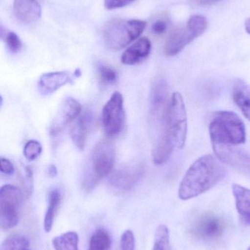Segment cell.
<instances>
[{"instance_id": "cell-16", "label": "cell", "mask_w": 250, "mask_h": 250, "mask_svg": "<svg viewBox=\"0 0 250 250\" xmlns=\"http://www.w3.org/2000/svg\"><path fill=\"white\" fill-rule=\"evenodd\" d=\"M151 51V41L144 37L138 40L123 53L121 56L122 63L127 65L138 64L149 56Z\"/></svg>"}, {"instance_id": "cell-10", "label": "cell", "mask_w": 250, "mask_h": 250, "mask_svg": "<svg viewBox=\"0 0 250 250\" xmlns=\"http://www.w3.org/2000/svg\"><path fill=\"white\" fill-rule=\"evenodd\" d=\"M216 157L242 173L250 174V154L239 146L212 144Z\"/></svg>"}, {"instance_id": "cell-5", "label": "cell", "mask_w": 250, "mask_h": 250, "mask_svg": "<svg viewBox=\"0 0 250 250\" xmlns=\"http://www.w3.org/2000/svg\"><path fill=\"white\" fill-rule=\"evenodd\" d=\"M146 22L138 19H114L106 23L103 38L109 48L118 51L136 41L145 30Z\"/></svg>"}, {"instance_id": "cell-32", "label": "cell", "mask_w": 250, "mask_h": 250, "mask_svg": "<svg viewBox=\"0 0 250 250\" xmlns=\"http://www.w3.org/2000/svg\"><path fill=\"white\" fill-rule=\"evenodd\" d=\"M222 0H193L195 4L199 6H211Z\"/></svg>"}, {"instance_id": "cell-3", "label": "cell", "mask_w": 250, "mask_h": 250, "mask_svg": "<svg viewBox=\"0 0 250 250\" xmlns=\"http://www.w3.org/2000/svg\"><path fill=\"white\" fill-rule=\"evenodd\" d=\"M163 129L159 139L168 143L173 148H182L187 135V115L183 97L175 92L163 122Z\"/></svg>"}, {"instance_id": "cell-17", "label": "cell", "mask_w": 250, "mask_h": 250, "mask_svg": "<svg viewBox=\"0 0 250 250\" xmlns=\"http://www.w3.org/2000/svg\"><path fill=\"white\" fill-rule=\"evenodd\" d=\"M232 190L241 223L250 226V189L242 185H233Z\"/></svg>"}, {"instance_id": "cell-4", "label": "cell", "mask_w": 250, "mask_h": 250, "mask_svg": "<svg viewBox=\"0 0 250 250\" xmlns=\"http://www.w3.org/2000/svg\"><path fill=\"white\" fill-rule=\"evenodd\" d=\"M115 154V148L110 141H101L95 145L82 179V188L86 192L92 191L111 173Z\"/></svg>"}, {"instance_id": "cell-30", "label": "cell", "mask_w": 250, "mask_h": 250, "mask_svg": "<svg viewBox=\"0 0 250 250\" xmlns=\"http://www.w3.org/2000/svg\"><path fill=\"white\" fill-rule=\"evenodd\" d=\"M152 32L155 35H161L165 33L167 29V22L164 19H158L152 24Z\"/></svg>"}, {"instance_id": "cell-9", "label": "cell", "mask_w": 250, "mask_h": 250, "mask_svg": "<svg viewBox=\"0 0 250 250\" xmlns=\"http://www.w3.org/2000/svg\"><path fill=\"white\" fill-rule=\"evenodd\" d=\"M142 164L123 166L114 171L109 179L108 185L112 190L126 192L133 189L145 173Z\"/></svg>"}, {"instance_id": "cell-7", "label": "cell", "mask_w": 250, "mask_h": 250, "mask_svg": "<svg viewBox=\"0 0 250 250\" xmlns=\"http://www.w3.org/2000/svg\"><path fill=\"white\" fill-rule=\"evenodd\" d=\"M23 201L22 191L13 185H6L0 189V226L10 230L19 223Z\"/></svg>"}, {"instance_id": "cell-20", "label": "cell", "mask_w": 250, "mask_h": 250, "mask_svg": "<svg viewBox=\"0 0 250 250\" xmlns=\"http://www.w3.org/2000/svg\"><path fill=\"white\" fill-rule=\"evenodd\" d=\"M61 201V192L57 188L51 189L48 193V207L44 216V229L45 233H49L52 229L54 219L58 212Z\"/></svg>"}, {"instance_id": "cell-29", "label": "cell", "mask_w": 250, "mask_h": 250, "mask_svg": "<svg viewBox=\"0 0 250 250\" xmlns=\"http://www.w3.org/2000/svg\"><path fill=\"white\" fill-rule=\"evenodd\" d=\"M135 0H104V6L107 10H114L126 7Z\"/></svg>"}, {"instance_id": "cell-25", "label": "cell", "mask_w": 250, "mask_h": 250, "mask_svg": "<svg viewBox=\"0 0 250 250\" xmlns=\"http://www.w3.org/2000/svg\"><path fill=\"white\" fill-rule=\"evenodd\" d=\"M97 72L100 82L104 84H113L117 82V71L112 66L100 63L97 67Z\"/></svg>"}, {"instance_id": "cell-19", "label": "cell", "mask_w": 250, "mask_h": 250, "mask_svg": "<svg viewBox=\"0 0 250 250\" xmlns=\"http://www.w3.org/2000/svg\"><path fill=\"white\" fill-rule=\"evenodd\" d=\"M91 117L88 113L79 117L70 128L72 141L79 149L83 150L86 146L88 129L91 125Z\"/></svg>"}, {"instance_id": "cell-18", "label": "cell", "mask_w": 250, "mask_h": 250, "mask_svg": "<svg viewBox=\"0 0 250 250\" xmlns=\"http://www.w3.org/2000/svg\"><path fill=\"white\" fill-rule=\"evenodd\" d=\"M233 101L250 121V86L242 79H236L232 87Z\"/></svg>"}, {"instance_id": "cell-6", "label": "cell", "mask_w": 250, "mask_h": 250, "mask_svg": "<svg viewBox=\"0 0 250 250\" xmlns=\"http://www.w3.org/2000/svg\"><path fill=\"white\" fill-rule=\"evenodd\" d=\"M208 21L201 15H194L186 24L178 26L170 32L164 44V53L167 57L177 55L186 45L202 35L206 30Z\"/></svg>"}, {"instance_id": "cell-12", "label": "cell", "mask_w": 250, "mask_h": 250, "mask_svg": "<svg viewBox=\"0 0 250 250\" xmlns=\"http://www.w3.org/2000/svg\"><path fill=\"white\" fill-rule=\"evenodd\" d=\"M168 85L163 78H156L151 86V108L153 116L164 122L170 105Z\"/></svg>"}, {"instance_id": "cell-2", "label": "cell", "mask_w": 250, "mask_h": 250, "mask_svg": "<svg viewBox=\"0 0 250 250\" xmlns=\"http://www.w3.org/2000/svg\"><path fill=\"white\" fill-rule=\"evenodd\" d=\"M208 129L212 144L239 146L246 141L245 123L236 113L232 111L214 113Z\"/></svg>"}, {"instance_id": "cell-14", "label": "cell", "mask_w": 250, "mask_h": 250, "mask_svg": "<svg viewBox=\"0 0 250 250\" xmlns=\"http://www.w3.org/2000/svg\"><path fill=\"white\" fill-rule=\"evenodd\" d=\"M13 13L23 24H32L41 16V7L38 0H14Z\"/></svg>"}, {"instance_id": "cell-24", "label": "cell", "mask_w": 250, "mask_h": 250, "mask_svg": "<svg viewBox=\"0 0 250 250\" xmlns=\"http://www.w3.org/2000/svg\"><path fill=\"white\" fill-rule=\"evenodd\" d=\"M153 250H172L170 232L164 225H160L156 230Z\"/></svg>"}, {"instance_id": "cell-31", "label": "cell", "mask_w": 250, "mask_h": 250, "mask_svg": "<svg viewBox=\"0 0 250 250\" xmlns=\"http://www.w3.org/2000/svg\"><path fill=\"white\" fill-rule=\"evenodd\" d=\"M0 170L5 175H10L14 172V166L8 159L1 157L0 159Z\"/></svg>"}, {"instance_id": "cell-26", "label": "cell", "mask_w": 250, "mask_h": 250, "mask_svg": "<svg viewBox=\"0 0 250 250\" xmlns=\"http://www.w3.org/2000/svg\"><path fill=\"white\" fill-rule=\"evenodd\" d=\"M42 146L38 141L31 140L25 144L23 154L29 161L36 160L42 153Z\"/></svg>"}, {"instance_id": "cell-8", "label": "cell", "mask_w": 250, "mask_h": 250, "mask_svg": "<svg viewBox=\"0 0 250 250\" xmlns=\"http://www.w3.org/2000/svg\"><path fill=\"white\" fill-rule=\"evenodd\" d=\"M101 120L104 132L108 136H116L121 132L124 125L125 111L123 95L120 92H114L104 105Z\"/></svg>"}, {"instance_id": "cell-33", "label": "cell", "mask_w": 250, "mask_h": 250, "mask_svg": "<svg viewBox=\"0 0 250 250\" xmlns=\"http://www.w3.org/2000/svg\"><path fill=\"white\" fill-rule=\"evenodd\" d=\"M48 173L51 177H54L57 176V169L54 165H51L48 167Z\"/></svg>"}, {"instance_id": "cell-28", "label": "cell", "mask_w": 250, "mask_h": 250, "mask_svg": "<svg viewBox=\"0 0 250 250\" xmlns=\"http://www.w3.org/2000/svg\"><path fill=\"white\" fill-rule=\"evenodd\" d=\"M120 250H135V238L132 230H126L122 234Z\"/></svg>"}, {"instance_id": "cell-22", "label": "cell", "mask_w": 250, "mask_h": 250, "mask_svg": "<svg viewBox=\"0 0 250 250\" xmlns=\"http://www.w3.org/2000/svg\"><path fill=\"white\" fill-rule=\"evenodd\" d=\"M111 242L110 233L105 229L99 228L92 233L88 250H109Z\"/></svg>"}, {"instance_id": "cell-23", "label": "cell", "mask_w": 250, "mask_h": 250, "mask_svg": "<svg viewBox=\"0 0 250 250\" xmlns=\"http://www.w3.org/2000/svg\"><path fill=\"white\" fill-rule=\"evenodd\" d=\"M1 250H32L29 239L22 234L10 235L1 245Z\"/></svg>"}, {"instance_id": "cell-34", "label": "cell", "mask_w": 250, "mask_h": 250, "mask_svg": "<svg viewBox=\"0 0 250 250\" xmlns=\"http://www.w3.org/2000/svg\"><path fill=\"white\" fill-rule=\"evenodd\" d=\"M245 27L246 32L250 35V17L245 21Z\"/></svg>"}, {"instance_id": "cell-15", "label": "cell", "mask_w": 250, "mask_h": 250, "mask_svg": "<svg viewBox=\"0 0 250 250\" xmlns=\"http://www.w3.org/2000/svg\"><path fill=\"white\" fill-rule=\"evenodd\" d=\"M72 79L73 76L67 71L44 73L40 78L38 87L43 95H49L58 90L62 86L70 83Z\"/></svg>"}, {"instance_id": "cell-35", "label": "cell", "mask_w": 250, "mask_h": 250, "mask_svg": "<svg viewBox=\"0 0 250 250\" xmlns=\"http://www.w3.org/2000/svg\"><path fill=\"white\" fill-rule=\"evenodd\" d=\"M248 250H250V247H249V248H248Z\"/></svg>"}, {"instance_id": "cell-1", "label": "cell", "mask_w": 250, "mask_h": 250, "mask_svg": "<svg viewBox=\"0 0 250 250\" xmlns=\"http://www.w3.org/2000/svg\"><path fill=\"white\" fill-rule=\"evenodd\" d=\"M225 176L226 169L217 157L202 156L186 170L179 186V198L186 201L199 196L221 182Z\"/></svg>"}, {"instance_id": "cell-13", "label": "cell", "mask_w": 250, "mask_h": 250, "mask_svg": "<svg viewBox=\"0 0 250 250\" xmlns=\"http://www.w3.org/2000/svg\"><path fill=\"white\" fill-rule=\"evenodd\" d=\"M81 111L82 105L76 100L73 98H66L60 105L58 113L50 127L51 138H57L66 125L76 119L80 114Z\"/></svg>"}, {"instance_id": "cell-21", "label": "cell", "mask_w": 250, "mask_h": 250, "mask_svg": "<svg viewBox=\"0 0 250 250\" xmlns=\"http://www.w3.org/2000/svg\"><path fill=\"white\" fill-rule=\"evenodd\" d=\"M79 236L74 231H68L56 236L52 245L55 250H79Z\"/></svg>"}, {"instance_id": "cell-27", "label": "cell", "mask_w": 250, "mask_h": 250, "mask_svg": "<svg viewBox=\"0 0 250 250\" xmlns=\"http://www.w3.org/2000/svg\"><path fill=\"white\" fill-rule=\"evenodd\" d=\"M1 37L5 41L7 48L10 52L16 54L20 51L22 47V42L17 34L13 32H7L5 35L1 34Z\"/></svg>"}, {"instance_id": "cell-11", "label": "cell", "mask_w": 250, "mask_h": 250, "mask_svg": "<svg viewBox=\"0 0 250 250\" xmlns=\"http://www.w3.org/2000/svg\"><path fill=\"white\" fill-rule=\"evenodd\" d=\"M226 229L225 222L214 214H206L197 220L191 229V233L201 240L210 241L218 239Z\"/></svg>"}]
</instances>
